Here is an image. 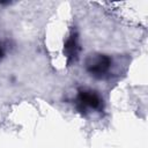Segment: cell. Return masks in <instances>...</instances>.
I'll use <instances>...</instances> for the list:
<instances>
[{"label": "cell", "mask_w": 148, "mask_h": 148, "mask_svg": "<svg viewBox=\"0 0 148 148\" xmlns=\"http://www.w3.org/2000/svg\"><path fill=\"white\" fill-rule=\"evenodd\" d=\"M112 67V59L108 54H91L86 60V69L88 74L97 80L106 79Z\"/></svg>", "instance_id": "obj_1"}, {"label": "cell", "mask_w": 148, "mask_h": 148, "mask_svg": "<svg viewBox=\"0 0 148 148\" xmlns=\"http://www.w3.org/2000/svg\"><path fill=\"white\" fill-rule=\"evenodd\" d=\"M75 105L76 109L82 113L99 111L103 108V99L97 91L84 88L77 91L75 98Z\"/></svg>", "instance_id": "obj_2"}, {"label": "cell", "mask_w": 148, "mask_h": 148, "mask_svg": "<svg viewBox=\"0 0 148 148\" xmlns=\"http://www.w3.org/2000/svg\"><path fill=\"white\" fill-rule=\"evenodd\" d=\"M81 46L79 43V35L75 30H72L67 36L64 45V54L67 59V64L71 65L79 59Z\"/></svg>", "instance_id": "obj_3"}, {"label": "cell", "mask_w": 148, "mask_h": 148, "mask_svg": "<svg viewBox=\"0 0 148 148\" xmlns=\"http://www.w3.org/2000/svg\"><path fill=\"white\" fill-rule=\"evenodd\" d=\"M3 56H5V49H3L2 44L0 43V60L3 58Z\"/></svg>", "instance_id": "obj_4"}]
</instances>
